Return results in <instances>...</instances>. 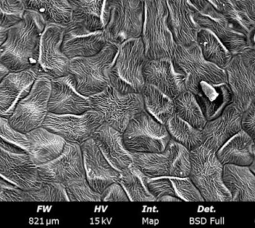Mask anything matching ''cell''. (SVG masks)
Here are the masks:
<instances>
[{"label":"cell","instance_id":"6da1fadb","mask_svg":"<svg viewBox=\"0 0 255 228\" xmlns=\"http://www.w3.org/2000/svg\"><path fill=\"white\" fill-rule=\"evenodd\" d=\"M46 26L40 15L25 10L22 19L7 28V37L0 46V61L9 72L29 70L37 64Z\"/></svg>","mask_w":255,"mask_h":228},{"label":"cell","instance_id":"7a4b0ae2","mask_svg":"<svg viewBox=\"0 0 255 228\" xmlns=\"http://www.w3.org/2000/svg\"><path fill=\"white\" fill-rule=\"evenodd\" d=\"M145 19L143 0H106L103 13L108 41L122 44L142 35Z\"/></svg>","mask_w":255,"mask_h":228},{"label":"cell","instance_id":"3957f363","mask_svg":"<svg viewBox=\"0 0 255 228\" xmlns=\"http://www.w3.org/2000/svg\"><path fill=\"white\" fill-rule=\"evenodd\" d=\"M147 60L142 37L124 42L108 72L110 85L122 94L140 93L145 85L142 70Z\"/></svg>","mask_w":255,"mask_h":228},{"label":"cell","instance_id":"277c9868","mask_svg":"<svg viewBox=\"0 0 255 228\" xmlns=\"http://www.w3.org/2000/svg\"><path fill=\"white\" fill-rule=\"evenodd\" d=\"M118 50V45L109 42L97 55L70 60L69 73L73 76L79 93L91 97L103 92L110 85L108 72Z\"/></svg>","mask_w":255,"mask_h":228},{"label":"cell","instance_id":"5b68a950","mask_svg":"<svg viewBox=\"0 0 255 228\" xmlns=\"http://www.w3.org/2000/svg\"><path fill=\"white\" fill-rule=\"evenodd\" d=\"M190 177L206 202H232L223 181V165L216 152L201 145L190 151Z\"/></svg>","mask_w":255,"mask_h":228},{"label":"cell","instance_id":"8992f818","mask_svg":"<svg viewBox=\"0 0 255 228\" xmlns=\"http://www.w3.org/2000/svg\"><path fill=\"white\" fill-rule=\"evenodd\" d=\"M142 37L148 60H172L177 44L167 23L166 0H145Z\"/></svg>","mask_w":255,"mask_h":228},{"label":"cell","instance_id":"52a82bcc","mask_svg":"<svg viewBox=\"0 0 255 228\" xmlns=\"http://www.w3.org/2000/svg\"><path fill=\"white\" fill-rule=\"evenodd\" d=\"M133 163L148 178H186L191 169L190 151L170 139L159 153H132Z\"/></svg>","mask_w":255,"mask_h":228},{"label":"cell","instance_id":"ba28073f","mask_svg":"<svg viewBox=\"0 0 255 228\" xmlns=\"http://www.w3.org/2000/svg\"><path fill=\"white\" fill-rule=\"evenodd\" d=\"M172 61L176 71L185 76L186 90L194 94L202 82L228 83L226 70L206 61L196 42L189 46L177 45Z\"/></svg>","mask_w":255,"mask_h":228},{"label":"cell","instance_id":"9c48e42d","mask_svg":"<svg viewBox=\"0 0 255 228\" xmlns=\"http://www.w3.org/2000/svg\"><path fill=\"white\" fill-rule=\"evenodd\" d=\"M91 100V108L103 115L105 122L121 133L130 120L144 109L140 93L122 94L111 85Z\"/></svg>","mask_w":255,"mask_h":228},{"label":"cell","instance_id":"30bf717a","mask_svg":"<svg viewBox=\"0 0 255 228\" xmlns=\"http://www.w3.org/2000/svg\"><path fill=\"white\" fill-rule=\"evenodd\" d=\"M192 16L200 28L209 30L217 36L234 55L248 47L247 37L235 24L207 0H188Z\"/></svg>","mask_w":255,"mask_h":228},{"label":"cell","instance_id":"8fae6325","mask_svg":"<svg viewBox=\"0 0 255 228\" xmlns=\"http://www.w3.org/2000/svg\"><path fill=\"white\" fill-rule=\"evenodd\" d=\"M123 135L126 147L130 153L162 152L171 139L165 125L145 109L130 120Z\"/></svg>","mask_w":255,"mask_h":228},{"label":"cell","instance_id":"7c38bea8","mask_svg":"<svg viewBox=\"0 0 255 228\" xmlns=\"http://www.w3.org/2000/svg\"><path fill=\"white\" fill-rule=\"evenodd\" d=\"M51 81L44 76L37 77L28 94L17 103L8 118L15 130L25 134L43 125L49 113Z\"/></svg>","mask_w":255,"mask_h":228},{"label":"cell","instance_id":"4fadbf2b","mask_svg":"<svg viewBox=\"0 0 255 228\" xmlns=\"http://www.w3.org/2000/svg\"><path fill=\"white\" fill-rule=\"evenodd\" d=\"M105 122L103 115L91 109L82 115L47 114L42 127L62 137L66 142L81 144L92 137Z\"/></svg>","mask_w":255,"mask_h":228},{"label":"cell","instance_id":"5bb4252c","mask_svg":"<svg viewBox=\"0 0 255 228\" xmlns=\"http://www.w3.org/2000/svg\"><path fill=\"white\" fill-rule=\"evenodd\" d=\"M64 26L46 25L42 34L37 64L33 67L37 77L44 76L50 79L69 74L70 60L61 50Z\"/></svg>","mask_w":255,"mask_h":228},{"label":"cell","instance_id":"9a60e30c","mask_svg":"<svg viewBox=\"0 0 255 228\" xmlns=\"http://www.w3.org/2000/svg\"><path fill=\"white\" fill-rule=\"evenodd\" d=\"M0 178L23 191H34L41 187L38 168L28 153L16 154L0 148Z\"/></svg>","mask_w":255,"mask_h":228},{"label":"cell","instance_id":"2e32d148","mask_svg":"<svg viewBox=\"0 0 255 228\" xmlns=\"http://www.w3.org/2000/svg\"><path fill=\"white\" fill-rule=\"evenodd\" d=\"M108 43L104 30L92 31L82 24L71 20L64 26L61 47L63 53L71 60L97 55Z\"/></svg>","mask_w":255,"mask_h":228},{"label":"cell","instance_id":"e0dca14e","mask_svg":"<svg viewBox=\"0 0 255 228\" xmlns=\"http://www.w3.org/2000/svg\"><path fill=\"white\" fill-rule=\"evenodd\" d=\"M43 181L61 183L86 177L79 144L66 142L62 153L55 160L37 166Z\"/></svg>","mask_w":255,"mask_h":228},{"label":"cell","instance_id":"ac0fdd59","mask_svg":"<svg viewBox=\"0 0 255 228\" xmlns=\"http://www.w3.org/2000/svg\"><path fill=\"white\" fill-rule=\"evenodd\" d=\"M91 109V97L78 91L71 74L52 79L49 112L57 115H82Z\"/></svg>","mask_w":255,"mask_h":228},{"label":"cell","instance_id":"d6986e66","mask_svg":"<svg viewBox=\"0 0 255 228\" xmlns=\"http://www.w3.org/2000/svg\"><path fill=\"white\" fill-rule=\"evenodd\" d=\"M80 146L87 181L97 193L102 194L109 186L118 182L121 173L106 160L92 138Z\"/></svg>","mask_w":255,"mask_h":228},{"label":"cell","instance_id":"ffe728a7","mask_svg":"<svg viewBox=\"0 0 255 228\" xmlns=\"http://www.w3.org/2000/svg\"><path fill=\"white\" fill-rule=\"evenodd\" d=\"M242 112L234 103L229 105L221 115L207 121L202 130V145L217 152L229 139L242 130Z\"/></svg>","mask_w":255,"mask_h":228},{"label":"cell","instance_id":"44dd1931","mask_svg":"<svg viewBox=\"0 0 255 228\" xmlns=\"http://www.w3.org/2000/svg\"><path fill=\"white\" fill-rule=\"evenodd\" d=\"M142 74L145 84L158 88L171 98L186 91L185 76L176 71L172 60H147Z\"/></svg>","mask_w":255,"mask_h":228},{"label":"cell","instance_id":"7402d4cb","mask_svg":"<svg viewBox=\"0 0 255 228\" xmlns=\"http://www.w3.org/2000/svg\"><path fill=\"white\" fill-rule=\"evenodd\" d=\"M225 70L233 103L244 112L255 99V75L247 68L239 54L233 55Z\"/></svg>","mask_w":255,"mask_h":228},{"label":"cell","instance_id":"603a6c76","mask_svg":"<svg viewBox=\"0 0 255 228\" xmlns=\"http://www.w3.org/2000/svg\"><path fill=\"white\" fill-rule=\"evenodd\" d=\"M167 23L177 45L189 46L196 42L200 28L192 16L188 0H166Z\"/></svg>","mask_w":255,"mask_h":228},{"label":"cell","instance_id":"cb8c5ba5","mask_svg":"<svg viewBox=\"0 0 255 228\" xmlns=\"http://www.w3.org/2000/svg\"><path fill=\"white\" fill-rule=\"evenodd\" d=\"M91 138L106 160L118 172L125 170L133 163L132 153L126 147L123 133L107 123L104 122L99 127Z\"/></svg>","mask_w":255,"mask_h":228},{"label":"cell","instance_id":"d4e9b609","mask_svg":"<svg viewBox=\"0 0 255 228\" xmlns=\"http://www.w3.org/2000/svg\"><path fill=\"white\" fill-rule=\"evenodd\" d=\"M37 76L32 69L9 72L0 82V116L9 118L17 103L29 92Z\"/></svg>","mask_w":255,"mask_h":228},{"label":"cell","instance_id":"484cf974","mask_svg":"<svg viewBox=\"0 0 255 228\" xmlns=\"http://www.w3.org/2000/svg\"><path fill=\"white\" fill-rule=\"evenodd\" d=\"M25 136L29 145L28 154L37 166L56 159L65 146L66 141L62 137L42 126L25 133Z\"/></svg>","mask_w":255,"mask_h":228},{"label":"cell","instance_id":"4316f807","mask_svg":"<svg viewBox=\"0 0 255 228\" xmlns=\"http://www.w3.org/2000/svg\"><path fill=\"white\" fill-rule=\"evenodd\" d=\"M195 96L207 121L220 116L227 106L233 103L232 90L228 83L202 82Z\"/></svg>","mask_w":255,"mask_h":228},{"label":"cell","instance_id":"83f0119b","mask_svg":"<svg viewBox=\"0 0 255 228\" xmlns=\"http://www.w3.org/2000/svg\"><path fill=\"white\" fill-rule=\"evenodd\" d=\"M223 181L232 202H255V175L249 166L224 165Z\"/></svg>","mask_w":255,"mask_h":228},{"label":"cell","instance_id":"f1b7e54d","mask_svg":"<svg viewBox=\"0 0 255 228\" xmlns=\"http://www.w3.org/2000/svg\"><path fill=\"white\" fill-rule=\"evenodd\" d=\"M255 142L253 139L241 130L232 136L216 152L217 158L222 164L250 166L254 160Z\"/></svg>","mask_w":255,"mask_h":228},{"label":"cell","instance_id":"f546056e","mask_svg":"<svg viewBox=\"0 0 255 228\" xmlns=\"http://www.w3.org/2000/svg\"><path fill=\"white\" fill-rule=\"evenodd\" d=\"M25 10L36 12L46 25L65 26L72 19V8L67 0H21Z\"/></svg>","mask_w":255,"mask_h":228},{"label":"cell","instance_id":"4dcf8cb0","mask_svg":"<svg viewBox=\"0 0 255 228\" xmlns=\"http://www.w3.org/2000/svg\"><path fill=\"white\" fill-rule=\"evenodd\" d=\"M106 0H67L72 8V19L92 31H103Z\"/></svg>","mask_w":255,"mask_h":228},{"label":"cell","instance_id":"1f68e13d","mask_svg":"<svg viewBox=\"0 0 255 228\" xmlns=\"http://www.w3.org/2000/svg\"><path fill=\"white\" fill-rule=\"evenodd\" d=\"M140 94L144 109L160 124L165 125L175 114L174 100L153 85L145 84Z\"/></svg>","mask_w":255,"mask_h":228},{"label":"cell","instance_id":"d6a6232c","mask_svg":"<svg viewBox=\"0 0 255 228\" xmlns=\"http://www.w3.org/2000/svg\"><path fill=\"white\" fill-rule=\"evenodd\" d=\"M120 173L118 182L125 190L130 202H157L147 187V177L133 163Z\"/></svg>","mask_w":255,"mask_h":228},{"label":"cell","instance_id":"836d02e7","mask_svg":"<svg viewBox=\"0 0 255 228\" xmlns=\"http://www.w3.org/2000/svg\"><path fill=\"white\" fill-rule=\"evenodd\" d=\"M196 43L206 61L224 70L233 57V54L223 42L209 30L200 28L196 37Z\"/></svg>","mask_w":255,"mask_h":228},{"label":"cell","instance_id":"e575fe53","mask_svg":"<svg viewBox=\"0 0 255 228\" xmlns=\"http://www.w3.org/2000/svg\"><path fill=\"white\" fill-rule=\"evenodd\" d=\"M165 127L171 139L190 151L196 149L203 143L202 131L181 119L176 114L168 120Z\"/></svg>","mask_w":255,"mask_h":228},{"label":"cell","instance_id":"d590c367","mask_svg":"<svg viewBox=\"0 0 255 228\" xmlns=\"http://www.w3.org/2000/svg\"><path fill=\"white\" fill-rule=\"evenodd\" d=\"M174 100L175 114L181 119L202 131L207 123V119L191 91H183Z\"/></svg>","mask_w":255,"mask_h":228},{"label":"cell","instance_id":"8d00e7d4","mask_svg":"<svg viewBox=\"0 0 255 228\" xmlns=\"http://www.w3.org/2000/svg\"><path fill=\"white\" fill-rule=\"evenodd\" d=\"M28 141L24 133L11 127L8 118L0 116V148L16 153H28Z\"/></svg>","mask_w":255,"mask_h":228},{"label":"cell","instance_id":"74e56055","mask_svg":"<svg viewBox=\"0 0 255 228\" xmlns=\"http://www.w3.org/2000/svg\"><path fill=\"white\" fill-rule=\"evenodd\" d=\"M26 202H70L61 183L43 181L39 190L26 192Z\"/></svg>","mask_w":255,"mask_h":228},{"label":"cell","instance_id":"f35d334b","mask_svg":"<svg viewBox=\"0 0 255 228\" xmlns=\"http://www.w3.org/2000/svg\"><path fill=\"white\" fill-rule=\"evenodd\" d=\"M70 202H102L101 194L90 186L86 177L64 184Z\"/></svg>","mask_w":255,"mask_h":228},{"label":"cell","instance_id":"ab89813d","mask_svg":"<svg viewBox=\"0 0 255 228\" xmlns=\"http://www.w3.org/2000/svg\"><path fill=\"white\" fill-rule=\"evenodd\" d=\"M25 10L21 0H0V26L9 28L17 23Z\"/></svg>","mask_w":255,"mask_h":228},{"label":"cell","instance_id":"60d3db41","mask_svg":"<svg viewBox=\"0 0 255 228\" xmlns=\"http://www.w3.org/2000/svg\"><path fill=\"white\" fill-rule=\"evenodd\" d=\"M175 194L178 199L185 202H205L197 187L190 177L186 178H169Z\"/></svg>","mask_w":255,"mask_h":228},{"label":"cell","instance_id":"b9f144b4","mask_svg":"<svg viewBox=\"0 0 255 228\" xmlns=\"http://www.w3.org/2000/svg\"><path fill=\"white\" fill-rule=\"evenodd\" d=\"M147 187L157 202L165 196H176L169 178H147Z\"/></svg>","mask_w":255,"mask_h":228},{"label":"cell","instance_id":"7bdbcfd3","mask_svg":"<svg viewBox=\"0 0 255 228\" xmlns=\"http://www.w3.org/2000/svg\"><path fill=\"white\" fill-rule=\"evenodd\" d=\"M0 202H26V192L0 178Z\"/></svg>","mask_w":255,"mask_h":228},{"label":"cell","instance_id":"ee69618b","mask_svg":"<svg viewBox=\"0 0 255 228\" xmlns=\"http://www.w3.org/2000/svg\"><path fill=\"white\" fill-rule=\"evenodd\" d=\"M102 202H128V197L122 186L118 182L107 187L101 194Z\"/></svg>","mask_w":255,"mask_h":228},{"label":"cell","instance_id":"f6af8a7d","mask_svg":"<svg viewBox=\"0 0 255 228\" xmlns=\"http://www.w3.org/2000/svg\"><path fill=\"white\" fill-rule=\"evenodd\" d=\"M241 127L242 130L255 142V99L249 107L242 112Z\"/></svg>","mask_w":255,"mask_h":228},{"label":"cell","instance_id":"bcb514c9","mask_svg":"<svg viewBox=\"0 0 255 228\" xmlns=\"http://www.w3.org/2000/svg\"><path fill=\"white\" fill-rule=\"evenodd\" d=\"M230 1L237 8L245 12L253 20L255 21V0H230Z\"/></svg>","mask_w":255,"mask_h":228},{"label":"cell","instance_id":"7dc6e473","mask_svg":"<svg viewBox=\"0 0 255 228\" xmlns=\"http://www.w3.org/2000/svg\"><path fill=\"white\" fill-rule=\"evenodd\" d=\"M238 54L241 55L247 68L255 75V48H245Z\"/></svg>","mask_w":255,"mask_h":228},{"label":"cell","instance_id":"c3c4849f","mask_svg":"<svg viewBox=\"0 0 255 228\" xmlns=\"http://www.w3.org/2000/svg\"><path fill=\"white\" fill-rule=\"evenodd\" d=\"M182 201L178 199L176 196H165L163 197L158 199L157 202H181Z\"/></svg>","mask_w":255,"mask_h":228},{"label":"cell","instance_id":"681fc988","mask_svg":"<svg viewBox=\"0 0 255 228\" xmlns=\"http://www.w3.org/2000/svg\"><path fill=\"white\" fill-rule=\"evenodd\" d=\"M7 28H4L0 26V46L2 44L3 42L5 40L7 37Z\"/></svg>","mask_w":255,"mask_h":228},{"label":"cell","instance_id":"f907efd6","mask_svg":"<svg viewBox=\"0 0 255 228\" xmlns=\"http://www.w3.org/2000/svg\"><path fill=\"white\" fill-rule=\"evenodd\" d=\"M9 73L8 70L0 61V82Z\"/></svg>","mask_w":255,"mask_h":228},{"label":"cell","instance_id":"816d5d0a","mask_svg":"<svg viewBox=\"0 0 255 228\" xmlns=\"http://www.w3.org/2000/svg\"><path fill=\"white\" fill-rule=\"evenodd\" d=\"M253 151H254V160H253V163H252V164L250 165L249 167H250V170H251L255 175V144L254 148H253Z\"/></svg>","mask_w":255,"mask_h":228}]
</instances>
